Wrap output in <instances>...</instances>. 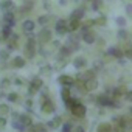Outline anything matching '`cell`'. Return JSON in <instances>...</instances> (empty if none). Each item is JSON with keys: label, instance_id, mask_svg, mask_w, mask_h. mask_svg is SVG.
<instances>
[{"label": "cell", "instance_id": "44dd1931", "mask_svg": "<svg viewBox=\"0 0 132 132\" xmlns=\"http://www.w3.org/2000/svg\"><path fill=\"white\" fill-rule=\"evenodd\" d=\"M112 130V126L109 123H101L98 126V132H110Z\"/></svg>", "mask_w": 132, "mask_h": 132}, {"label": "cell", "instance_id": "277c9868", "mask_svg": "<svg viewBox=\"0 0 132 132\" xmlns=\"http://www.w3.org/2000/svg\"><path fill=\"white\" fill-rule=\"evenodd\" d=\"M37 39H39L40 44H48V42L51 40V31H50L48 28L40 30V33L37 34Z\"/></svg>", "mask_w": 132, "mask_h": 132}, {"label": "cell", "instance_id": "4316f807", "mask_svg": "<svg viewBox=\"0 0 132 132\" xmlns=\"http://www.w3.org/2000/svg\"><path fill=\"white\" fill-rule=\"evenodd\" d=\"M30 11H31V6H22V8H19V14L20 16H27V14H30Z\"/></svg>", "mask_w": 132, "mask_h": 132}, {"label": "cell", "instance_id": "8992f818", "mask_svg": "<svg viewBox=\"0 0 132 132\" xmlns=\"http://www.w3.org/2000/svg\"><path fill=\"white\" fill-rule=\"evenodd\" d=\"M56 33L57 34H65L69 33V28H67V20H57L56 22Z\"/></svg>", "mask_w": 132, "mask_h": 132}, {"label": "cell", "instance_id": "484cf974", "mask_svg": "<svg viewBox=\"0 0 132 132\" xmlns=\"http://www.w3.org/2000/svg\"><path fill=\"white\" fill-rule=\"evenodd\" d=\"M0 8L5 10V11H8V8H13V3L10 2V0H3V2L0 3Z\"/></svg>", "mask_w": 132, "mask_h": 132}, {"label": "cell", "instance_id": "74e56055", "mask_svg": "<svg viewBox=\"0 0 132 132\" xmlns=\"http://www.w3.org/2000/svg\"><path fill=\"white\" fill-rule=\"evenodd\" d=\"M0 87H2V89H6V87H10V79H3L2 82H0Z\"/></svg>", "mask_w": 132, "mask_h": 132}, {"label": "cell", "instance_id": "30bf717a", "mask_svg": "<svg viewBox=\"0 0 132 132\" xmlns=\"http://www.w3.org/2000/svg\"><path fill=\"white\" fill-rule=\"evenodd\" d=\"M42 87V81L39 79V78H34L33 81H31V86H30V89H28V92L33 95V93H36L39 89Z\"/></svg>", "mask_w": 132, "mask_h": 132}, {"label": "cell", "instance_id": "d590c367", "mask_svg": "<svg viewBox=\"0 0 132 132\" xmlns=\"http://www.w3.org/2000/svg\"><path fill=\"white\" fill-rule=\"evenodd\" d=\"M117 23H118L120 28H123V27H126V19H124V17H118V19H117Z\"/></svg>", "mask_w": 132, "mask_h": 132}, {"label": "cell", "instance_id": "3957f363", "mask_svg": "<svg viewBox=\"0 0 132 132\" xmlns=\"http://www.w3.org/2000/svg\"><path fill=\"white\" fill-rule=\"evenodd\" d=\"M70 110H72V113H73L75 117H84V115H86V107H84L79 101H76V103L70 107Z\"/></svg>", "mask_w": 132, "mask_h": 132}, {"label": "cell", "instance_id": "7402d4cb", "mask_svg": "<svg viewBox=\"0 0 132 132\" xmlns=\"http://www.w3.org/2000/svg\"><path fill=\"white\" fill-rule=\"evenodd\" d=\"M82 16H84V10H75L70 19H76V20H81V17H82Z\"/></svg>", "mask_w": 132, "mask_h": 132}, {"label": "cell", "instance_id": "d6986e66", "mask_svg": "<svg viewBox=\"0 0 132 132\" xmlns=\"http://www.w3.org/2000/svg\"><path fill=\"white\" fill-rule=\"evenodd\" d=\"M19 120H20V123H22L23 127H30V126H31V118H30L28 115H20Z\"/></svg>", "mask_w": 132, "mask_h": 132}, {"label": "cell", "instance_id": "603a6c76", "mask_svg": "<svg viewBox=\"0 0 132 132\" xmlns=\"http://www.w3.org/2000/svg\"><path fill=\"white\" fill-rule=\"evenodd\" d=\"M61 123H62V118H61V117H56L54 120H51V121L48 123V126H50V127H57V126H61Z\"/></svg>", "mask_w": 132, "mask_h": 132}, {"label": "cell", "instance_id": "d6a6232c", "mask_svg": "<svg viewBox=\"0 0 132 132\" xmlns=\"http://www.w3.org/2000/svg\"><path fill=\"white\" fill-rule=\"evenodd\" d=\"M93 25V20H86L84 23H82V31H87V30H90V27Z\"/></svg>", "mask_w": 132, "mask_h": 132}, {"label": "cell", "instance_id": "1f68e13d", "mask_svg": "<svg viewBox=\"0 0 132 132\" xmlns=\"http://www.w3.org/2000/svg\"><path fill=\"white\" fill-rule=\"evenodd\" d=\"M59 54H61V57H67V56L70 54V50H69L67 47H62L61 51H59Z\"/></svg>", "mask_w": 132, "mask_h": 132}, {"label": "cell", "instance_id": "e0dca14e", "mask_svg": "<svg viewBox=\"0 0 132 132\" xmlns=\"http://www.w3.org/2000/svg\"><path fill=\"white\" fill-rule=\"evenodd\" d=\"M107 53H109L110 56H115V57H121V56H123V50L118 48V47H112V48H109Z\"/></svg>", "mask_w": 132, "mask_h": 132}, {"label": "cell", "instance_id": "836d02e7", "mask_svg": "<svg viewBox=\"0 0 132 132\" xmlns=\"http://www.w3.org/2000/svg\"><path fill=\"white\" fill-rule=\"evenodd\" d=\"M8 100H10L11 103H17V101H19V95H17V93H10V95H8Z\"/></svg>", "mask_w": 132, "mask_h": 132}, {"label": "cell", "instance_id": "ac0fdd59", "mask_svg": "<svg viewBox=\"0 0 132 132\" xmlns=\"http://www.w3.org/2000/svg\"><path fill=\"white\" fill-rule=\"evenodd\" d=\"M86 64H87V61L84 59V57H76L75 61H73V65H75V67L76 69H82V67H86Z\"/></svg>", "mask_w": 132, "mask_h": 132}, {"label": "cell", "instance_id": "60d3db41", "mask_svg": "<svg viewBox=\"0 0 132 132\" xmlns=\"http://www.w3.org/2000/svg\"><path fill=\"white\" fill-rule=\"evenodd\" d=\"M75 132H84L82 126H76V127H75Z\"/></svg>", "mask_w": 132, "mask_h": 132}, {"label": "cell", "instance_id": "ab89813d", "mask_svg": "<svg viewBox=\"0 0 132 132\" xmlns=\"http://www.w3.org/2000/svg\"><path fill=\"white\" fill-rule=\"evenodd\" d=\"M5 124H6V120L5 118H0V127H3Z\"/></svg>", "mask_w": 132, "mask_h": 132}, {"label": "cell", "instance_id": "7c38bea8", "mask_svg": "<svg viewBox=\"0 0 132 132\" xmlns=\"http://www.w3.org/2000/svg\"><path fill=\"white\" fill-rule=\"evenodd\" d=\"M13 69H22L23 65H25V57H20V56H17V57H14L13 59V62L10 64Z\"/></svg>", "mask_w": 132, "mask_h": 132}, {"label": "cell", "instance_id": "8fae6325", "mask_svg": "<svg viewBox=\"0 0 132 132\" xmlns=\"http://www.w3.org/2000/svg\"><path fill=\"white\" fill-rule=\"evenodd\" d=\"M42 112L44 113H53L54 112V104L50 100H45L44 104H42Z\"/></svg>", "mask_w": 132, "mask_h": 132}, {"label": "cell", "instance_id": "ffe728a7", "mask_svg": "<svg viewBox=\"0 0 132 132\" xmlns=\"http://www.w3.org/2000/svg\"><path fill=\"white\" fill-rule=\"evenodd\" d=\"M30 132H45V126L37 123V124H31L30 126Z\"/></svg>", "mask_w": 132, "mask_h": 132}, {"label": "cell", "instance_id": "5b68a950", "mask_svg": "<svg viewBox=\"0 0 132 132\" xmlns=\"http://www.w3.org/2000/svg\"><path fill=\"white\" fill-rule=\"evenodd\" d=\"M17 39H19V36L17 34H11L8 39H6V50L8 51H11V50H16L17 48Z\"/></svg>", "mask_w": 132, "mask_h": 132}, {"label": "cell", "instance_id": "4fadbf2b", "mask_svg": "<svg viewBox=\"0 0 132 132\" xmlns=\"http://www.w3.org/2000/svg\"><path fill=\"white\" fill-rule=\"evenodd\" d=\"M96 87H98V82H96V79H95V78L84 81V89H86V92H89V90H95Z\"/></svg>", "mask_w": 132, "mask_h": 132}, {"label": "cell", "instance_id": "52a82bcc", "mask_svg": "<svg viewBox=\"0 0 132 132\" xmlns=\"http://www.w3.org/2000/svg\"><path fill=\"white\" fill-rule=\"evenodd\" d=\"M3 19H5V27H13L14 23H16V17H14V13H11V11H5V14H3Z\"/></svg>", "mask_w": 132, "mask_h": 132}, {"label": "cell", "instance_id": "b9f144b4", "mask_svg": "<svg viewBox=\"0 0 132 132\" xmlns=\"http://www.w3.org/2000/svg\"><path fill=\"white\" fill-rule=\"evenodd\" d=\"M126 11H127V14H132V13H130V11H132V6L127 5V6H126Z\"/></svg>", "mask_w": 132, "mask_h": 132}, {"label": "cell", "instance_id": "9a60e30c", "mask_svg": "<svg viewBox=\"0 0 132 132\" xmlns=\"http://www.w3.org/2000/svg\"><path fill=\"white\" fill-rule=\"evenodd\" d=\"M92 78H95V72H93V70H87L86 73H81V75L78 76L79 81H87V79H92Z\"/></svg>", "mask_w": 132, "mask_h": 132}, {"label": "cell", "instance_id": "f35d334b", "mask_svg": "<svg viewBox=\"0 0 132 132\" xmlns=\"http://www.w3.org/2000/svg\"><path fill=\"white\" fill-rule=\"evenodd\" d=\"M124 54H126L127 57H130V47H129V45L124 47Z\"/></svg>", "mask_w": 132, "mask_h": 132}, {"label": "cell", "instance_id": "83f0119b", "mask_svg": "<svg viewBox=\"0 0 132 132\" xmlns=\"http://www.w3.org/2000/svg\"><path fill=\"white\" fill-rule=\"evenodd\" d=\"M72 129H73V123H64V126H62V132H72Z\"/></svg>", "mask_w": 132, "mask_h": 132}, {"label": "cell", "instance_id": "ba28073f", "mask_svg": "<svg viewBox=\"0 0 132 132\" xmlns=\"http://www.w3.org/2000/svg\"><path fill=\"white\" fill-rule=\"evenodd\" d=\"M57 81H59V84H62V86H65V87H70V86L75 82V79H73L72 76H69V75H61V76L57 78Z\"/></svg>", "mask_w": 132, "mask_h": 132}, {"label": "cell", "instance_id": "4dcf8cb0", "mask_svg": "<svg viewBox=\"0 0 132 132\" xmlns=\"http://www.w3.org/2000/svg\"><path fill=\"white\" fill-rule=\"evenodd\" d=\"M106 22H107V20H106V17H103V16H101V17H98L96 20H93V23H95V25H100V27H104V25H106Z\"/></svg>", "mask_w": 132, "mask_h": 132}, {"label": "cell", "instance_id": "9c48e42d", "mask_svg": "<svg viewBox=\"0 0 132 132\" xmlns=\"http://www.w3.org/2000/svg\"><path fill=\"white\" fill-rule=\"evenodd\" d=\"M82 40L86 42V44H93L95 40H96V37H95V34L90 31V30H87V31H82Z\"/></svg>", "mask_w": 132, "mask_h": 132}, {"label": "cell", "instance_id": "2e32d148", "mask_svg": "<svg viewBox=\"0 0 132 132\" xmlns=\"http://www.w3.org/2000/svg\"><path fill=\"white\" fill-rule=\"evenodd\" d=\"M34 22L33 20H25L23 22V25H22V28H23V31H27V33H33V30H34Z\"/></svg>", "mask_w": 132, "mask_h": 132}, {"label": "cell", "instance_id": "f546056e", "mask_svg": "<svg viewBox=\"0 0 132 132\" xmlns=\"http://www.w3.org/2000/svg\"><path fill=\"white\" fill-rule=\"evenodd\" d=\"M10 113V107L6 104H0V115H8Z\"/></svg>", "mask_w": 132, "mask_h": 132}, {"label": "cell", "instance_id": "7bdbcfd3", "mask_svg": "<svg viewBox=\"0 0 132 132\" xmlns=\"http://www.w3.org/2000/svg\"><path fill=\"white\" fill-rule=\"evenodd\" d=\"M16 84H23V81H22V79H19V78H17V79H16Z\"/></svg>", "mask_w": 132, "mask_h": 132}, {"label": "cell", "instance_id": "8d00e7d4", "mask_svg": "<svg viewBox=\"0 0 132 132\" xmlns=\"http://www.w3.org/2000/svg\"><path fill=\"white\" fill-rule=\"evenodd\" d=\"M118 37H120V39H126V37H127V31L120 30V31H118Z\"/></svg>", "mask_w": 132, "mask_h": 132}, {"label": "cell", "instance_id": "d4e9b609", "mask_svg": "<svg viewBox=\"0 0 132 132\" xmlns=\"http://www.w3.org/2000/svg\"><path fill=\"white\" fill-rule=\"evenodd\" d=\"M8 57H10V51L8 50H0V62L8 61Z\"/></svg>", "mask_w": 132, "mask_h": 132}, {"label": "cell", "instance_id": "6da1fadb", "mask_svg": "<svg viewBox=\"0 0 132 132\" xmlns=\"http://www.w3.org/2000/svg\"><path fill=\"white\" fill-rule=\"evenodd\" d=\"M36 50H34V36H28V42H27V47H25V57L31 59L34 56Z\"/></svg>", "mask_w": 132, "mask_h": 132}, {"label": "cell", "instance_id": "e575fe53", "mask_svg": "<svg viewBox=\"0 0 132 132\" xmlns=\"http://www.w3.org/2000/svg\"><path fill=\"white\" fill-rule=\"evenodd\" d=\"M48 20H50V17H48V16H40L37 22H39L40 25H47V22H48Z\"/></svg>", "mask_w": 132, "mask_h": 132}, {"label": "cell", "instance_id": "7a4b0ae2", "mask_svg": "<svg viewBox=\"0 0 132 132\" xmlns=\"http://www.w3.org/2000/svg\"><path fill=\"white\" fill-rule=\"evenodd\" d=\"M96 101H98V104H101V106H109V107H115V106H117V103L113 101V98H112V96H109L107 93H106V95L98 96V98H96Z\"/></svg>", "mask_w": 132, "mask_h": 132}, {"label": "cell", "instance_id": "cb8c5ba5", "mask_svg": "<svg viewBox=\"0 0 132 132\" xmlns=\"http://www.w3.org/2000/svg\"><path fill=\"white\" fill-rule=\"evenodd\" d=\"M13 124H14V127H16V129H19V130H23V129H25V127L22 126L20 120H19V115H16V113H14V123H13Z\"/></svg>", "mask_w": 132, "mask_h": 132}, {"label": "cell", "instance_id": "f1b7e54d", "mask_svg": "<svg viewBox=\"0 0 132 132\" xmlns=\"http://www.w3.org/2000/svg\"><path fill=\"white\" fill-rule=\"evenodd\" d=\"M69 98H70V87H65V89L62 90V100L67 101Z\"/></svg>", "mask_w": 132, "mask_h": 132}, {"label": "cell", "instance_id": "5bb4252c", "mask_svg": "<svg viewBox=\"0 0 132 132\" xmlns=\"http://www.w3.org/2000/svg\"><path fill=\"white\" fill-rule=\"evenodd\" d=\"M79 25H81V22L76 20V19H70V20L67 22V28H69V31H76V30L79 28Z\"/></svg>", "mask_w": 132, "mask_h": 132}]
</instances>
